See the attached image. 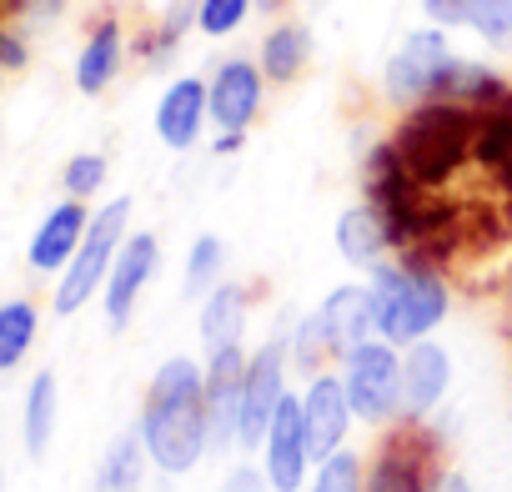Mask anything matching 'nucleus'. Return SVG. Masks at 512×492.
<instances>
[{"label": "nucleus", "instance_id": "f257e3e1", "mask_svg": "<svg viewBox=\"0 0 512 492\" xmlns=\"http://www.w3.org/2000/svg\"><path fill=\"white\" fill-rule=\"evenodd\" d=\"M141 442L166 477H186L211 452L206 367L196 357H166L141 402Z\"/></svg>", "mask_w": 512, "mask_h": 492}, {"label": "nucleus", "instance_id": "f03ea898", "mask_svg": "<svg viewBox=\"0 0 512 492\" xmlns=\"http://www.w3.org/2000/svg\"><path fill=\"white\" fill-rule=\"evenodd\" d=\"M372 287V312H377V337L392 347H412L422 337H432L452 302H447V282L437 272L407 267V262H382L367 277Z\"/></svg>", "mask_w": 512, "mask_h": 492}, {"label": "nucleus", "instance_id": "7ed1b4c3", "mask_svg": "<svg viewBox=\"0 0 512 492\" xmlns=\"http://www.w3.org/2000/svg\"><path fill=\"white\" fill-rule=\"evenodd\" d=\"M457 71H462V56L447 46V31L442 26H422V31H407L402 46L387 56V66H382V96L392 106L447 101Z\"/></svg>", "mask_w": 512, "mask_h": 492}, {"label": "nucleus", "instance_id": "20e7f679", "mask_svg": "<svg viewBox=\"0 0 512 492\" xmlns=\"http://www.w3.org/2000/svg\"><path fill=\"white\" fill-rule=\"evenodd\" d=\"M126 226H131V196H116V201H106L91 216V226H86V236L76 246V257L66 262V272L56 282V317H76L96 297V287H106L111 262L121 252V241H126Z\"/></svg>", "mask_w": 512, "mask_h": 492}, {"label": "nucleus", "instance_id": "39448f33", "mask_svg": "<svg viewBox=\"0 0 512 492\" xmlns=\"http://www.w3.org/2000/svg\"><path fill=\"white\" fill-rule=\"evenodd\" d=\"M342 387L352 402V417L367 427H392L402 417V357L392 342L367 337L342 357Z\"/></svg>", "mask_w": 512, "mask_h": 492}, {"label": "nucleus", "instance_id": "423d86ee", "mask_svg": "<svg viewBox=\"0 0 512 492\" xmlns=\"http://www.w3.org/2000/svg\"><path fill=\"white\" fill-rule=\"evenodd\" d=\"M437 477H442V442L422 422L402 417V427H392L377 442L362 492H432Z\"/></svg>", "mask_w": 512, "mask_h": 492}, {"label": "nucleus", "instance_id": "0eeeda50", "mask_svg": "<svg viewBox=\"0 0 512 492\" xmlns=\"http://www.w3.org/2000/svg\"><path fill=\"white\" fill-rule=\"evenodd\" d=\"M287 362L292 342L272 337L246 357V382H241V422H236V447H262L282 397H287Z\"/></svg>", "mask_w": 512, "mask_h": 492}, {"label": "nucleus", "instance_id": "6e6552de", "mask_svg": "<svg viewBox=\"0 0 512 492\" xmlns=\"http://www.w3.org/2000/svg\"><path fill=\"white\" fill-rule=\"evenodd\" d=\"M262 472L272 482V492H302L312 477V447H307V427H302V397H282L267 437H262Z\"/></svg>", "mask_w": 512, "mask_h": 492}, {"label": "nucleus", "instance_id": "1a4fd4ad", "mask_svg": "<svg viewBox=\"0 0 512 492\" xmlns=\"http://www.w3.org/2000/svg\"><path fill=\"white\" fill-rule=\"evenodd\" d=\"M352 422H357V417H352L342 372H312L307 387H302V427H307L312 462H327L332 452H342Z\"/></svg>", "mask_w": 512, "mask_h": 492}, {"label": "nucleus", "instance_id": "9d476101", "mask_svg": "<svg viewBox=\"0 0 512 492\" xmlns=\"http://www.w3.org/2000/svg\"><path fill=\"white\" fill-rule=\"evenodd\" d=\"M156 262H161V241L151 231H131L121 241V252L111 262V277H106V327L111 332L131 327V312H136L146 282L156 277Z\"/></svg>", "mask_w": 512, "mask_h": 492}, {"label": "nucleus", "instance_id": "9b49d317", "mask_svg": "<svg viewBox=\"0 0 512 492\" xmlns=\"http://www.w3.org/2000/svg\"><path fill=\"white\" fill-rule=\"evenodd\" d=\"M262 81H267L262 66L241 61V56L216 66L206 91H211V126L221 136H246V126L256 121V111H262Z\"/></svg>", "mask_w": 512, "mask_h": 492}, {"label": "nucleus", "instance_id": "f8f14e48", "mask_svg": "<svg viewBox=\"0 0 512 492\" xmlns=\"http://www.w3.org/2000/svg\"><path fill=\"white\" fill-rule=\"evenodd\" d=\"M452 387V357L442 342H412L402 347V417L427 422L437 412V402Z\"/></svg>", "mask_w": 512, "mask_h": 492}, {"label": "nucleus", "instance_id": "ddd939ff", "mask_svg": "<svg viewBox=\"0 0 512 492\" xmlns=\"http://www.w3.org/2000/svg\"><path fill=\"white\" fill-rule=\"evenodd\" d=\"M211 121V91L201 76H176L156 101V136L166 151H191Z\"/></svg>", "mask_w": 512, "mask_h": 492}, {"label": "nucleus", "instance_id": "4468645a", "mask_svg": "<svg viewBox=\"0 0 512 492\" xmlns=\"http://www.w3.org/2000/svg\"><path fill=\"white\" fill-rule=\"evenodd\" d=\"M317 327L332 347V357L342 362L357 342L377 337V312H372V287L367 282H342L327 292V302H317Z\"/></svg>", "mask_w": 512, "mask_h": 492}, {"label": "nucleus", "instance_id": "2eb2a0df", "mask_svg": "<svg viewBox=\"0 0 512 492\" xmlns=\"http://www.w3.org/2000/svg\"><path fill=\"white\" fill-rule=\"evenodd\" d=\"M241 382H246V352L241 347H226V352L206 357V417H211V447L216 452L236 447Z\"/></svg>", "mask_w": 512, "mask_h": 492}, {"label": "nucleus", "instance_id": "dca6fc26", "mask_svg": "<svg viewBox=\"0 0 512 492\" xmlns=\"http://www.w3.org/2000/svg\"><path fill=\"white\" fill-rule=\"evenodd\" d=\"M442 31H477L492 51H512V0H417Z\"/></svg>", "mask_w": 512, "mask_h": 492}, {"label": "nucleus", "instance_id": "f3484780", "mask_svg": "<svg viewBox=\"0 0 512 492\" xmlns=\"http://www.w3.org/2000/svg\"><path fill=\"white\" fill-rule=\"evenodd\" d=\"M86 226H91L86 201L66 196L61 206H51L46 221L36 226V236H31V252H26L31 267H36V272H66V262L76 257V246H81Z\"/></svg>", "mask_w": 512, "mask_h": 492}, {"label": "nucleus", "instance_id": "a211bd4d", "mask_svg": "<svg viewBox=\"0 0 512 492\" xmlns=\"http://www.w3.org/2000/svg\"><path fill=\"white\" fill-rule=\"evenodd\" d=\"M332 241H337V257L347 267L372 272V267H382L387 246H392V221H382V211H372V206H347L337 216Z\"/></svg>", "mask_w": 512, "mask_h": 492}, {"label": "nucleus", "instance_id": "6ab92c4d", "mask_svg": "<svg viewBox=\"0 0 512 492\" xmlns=\"http://www.w3.org/2000/svg\"><path fill=\"white\" fill-rule=\"evenodd\" d=\"M246 312H251V302H246V287H241V282H216V287L201 297L196 327H201L206 357H211V352H226V347H241V337H246Z\"/></svg>", "mask_w": 512, "mask_h": 492}, {"label": "nucleus", "instance_id": "aec40b11", "mask_svg": "<svg viewBox=\"0 0 512 492\" xmlns=\"http://www.w3.org/2000/svg\"><path fill=\"white\" fill-rule=\"evenodd\" d=\"M121 56H126V31H121V21H101V26L86 36L81 56H76V91H81V96H101V91L121 76Z\"/></svg>", "mask_w": 512, "mask_h": 492}, {"label": "nucleus", "instance_id": "412c9836", "mask_svg": "<svg viewBox=\"0 0 512 492\" xmlns=\"http://www.w3.org/2000/svg\"><path fill=\"white\" fill-rule=\"evenodd\" d=\"M256 61H262V76L277 81V86L297 81L307 71V61H312V31L302 21H277L262 36V56H256Z\"/></svg>", "mask_w": 512, "mask_h": 492}, {"label": "nucleus", "instance_id": "4be33fe9", "mask_svg": "<svg viewBox=\"0 0 512 492\" xmlns=\"http://www.w3.org/2000/svg\"><path fill=\"white\" fill-rule=\"evenodd\" d=\"M146 442H141V427L121 432L106 452H101V467H96V492H136L141 472H146Z\"/></svg>", "mask_w": 512, "mask_h": 492}, {"label": "nucleus", "instance_id": "5701e85b", "mask_svg": "<svg viewBox=\"0 0 512 492\" xmlns=\"http://www.w3.org/2000/svg\"><path fill=\"white\" fill-rule=\"evenodd\" d=\"M56 407H61L56 372H36V382L26 392V452L31 457H46V447L56 437Z\"/></svg>", "mask_w": 512, "mask_h": 492}, {"label": "nucleus", "instance_id": "b1692460", "mask_svg": "<svg viewBox=\"0 0 512 492\" xmlns=\"http://www.w3.org/2000/svg\"><path fill=\"white\" fill-rule=\"evenodd\" d=\"M221 267H226V246H221V236L201 231V236L191 241V252H186V272H181V292H186V302H201L216 282H226V277H221Z\"/></svg>", "mask_w": 512, "mask_h": 492}, {"label": "nucleus", "instance_id": "393cba45", "mask_svg": "<svg viewBox=\"0 0 512 492\" xmlns=\"http://www.w3.org/2000/svg\"><path fill=\"white\" fill-rule=\"evenodd\" d=\"M41 312L31 302H0V372H11L26 362L31 342H36Z\"/></svg>", "mask_w": 512, "mask_h": 492}, {"label": "nucleus", "instance_id": "a878e982", "mask_svg": "<svg viewBox=\"0 0 512 492\" xmlns=\"http://www.w3.org/2000/svg\"><path fill=\"white\" fill-rule=\"evenodd\" d=\"M362 482H367V462L352 447H342L327 462H317V477H307L302 492H362Z\"/></svg>", "mask_w": 512, "mask_h": 492}, {"label": "nucleus", "instance_id": "bb28decb", "mask_svg": "<svg viewBox=\"0 0 512 492\" xmlns=\"http://www.w3.org/2000/svg\"><path fill=\"white\" fill-rule=\"evenodd\" d=\"M251 6H256V0H201V6H196V31L206 41H221V36L241 31V21L251 16Z\"/></svg>", "mask_w": 512, "mask_h": 492}, {"label": "nucleus", "instance_id": "cd10ccee", "mask_svg": "<svg viewBox=\"0 0 512 492\" xmlns=\"http://www.w3.org/2000/svg\"><path fill=\"white\" fill-rule=\"evenodd\" d=\"M61 186H66V196H76V201L96 196V191L106 186V156H101V151H76V156L66 161V171H61Z\"/></svg>", "mask_w": 512, "mask_h": 492}, {"label": "nucleus", "instance_id": "c85d7f7f", "mask_svg": "<svg viewBox=\"0 0 512 492\" xmlns=\"http://www.w3.org/2000/svg\"><path fill=\"white\" fill-rule=\"evenodd\" d=\"M216 492H272V482H267V472H262V467L236 462V467L221 477V487H216Z\"/></svg>", "mask_w": 512, "mask_h": 492}, {"label": "nucleus", "instance_id": "c756f323", "mask_svg": "<svg viewBox=\"0 0 512 492\" xmlns=\"http://www.w3.org/2000/svg\"><path fill=\"white\" fill-rule=\"evenodd\" d=\"M432 492H472V482H467V477H462V472H442V477H437V487H432Z\"/></svg>", "mask_w": 512, "mask_h": 492}, {"label": "nucleus", "instance_id": "7c9ffc66", "mask_svg": "<svg viewBox=\"0 0 512 492\" xmlns=\"http://www.w3.org/2000/svg\"><path fill=\"white\" fill-rule=\"evenodd\" d=\"M0 492H6V472H0Z\"/></svg>", "mask_w": 512, "mask_h": 492}]
</instances>
